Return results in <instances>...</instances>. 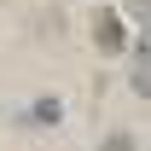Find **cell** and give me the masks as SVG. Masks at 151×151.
<instances>
[{
	"label": "cell",
	"mask_w": 151,
	"mask_h": 151,
	"mask_svg": "<svg viewBox=\"0 0 151 151\" xmlns=\"http://www.w3.org/2000/svg\"><path fill=\"white\" fill-rule=\"evenodd\" d=\"M93 41L105 47V52H122V47H128V35H122L116 12H99V18H93Z\"/></svg>",
	"instance_id": "6da1fadb"
},
{
	"label": "cell",
	"mask_w": 151,
	"mask_h": 151,
	"mask_svg": "<svg viewBox=\"0 0 151 151\" xmlns=\"http://www.w3.org/2000/svg\"><path fill=\"white\" fill-rule=\"evenodd\" d=\"M105 151H134V139H128V134H111V139H105Z\"/></svg>",
	"instance_id": "7a4b0ae2"
},
{
	"label": "cell",
	"mask_w": 151,
	"mask_h": 151,
	"mask_svg": "<svg viewBox=\"0 0 151 151\" xmlns=\"http://www.w3.org/2000/svg\"><path fill=\"white\" fill-rule=\"evenodd\" d=\"M134 12H139V18H145V23H151V0H139V6H134Z\"/></svg>",
	"instance_id": "3957f363"
}]
</instances>
